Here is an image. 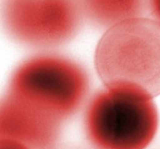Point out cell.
Instances as JSON below:
<instances>
[{"mask_svg":"<svg viewBox=\"0 0 160 149\" xmlns=\"http://www.w3.org/2000/svg\"><path fill=\"white\" fill-rule=\"evenodd\" d=\"M96 71L106 88L160 95V23L138 17L119 23L98 40Z\"/></svg>","mask_w":160,"mask_h":149,"instance_id":"6da1fadb","label":"cell"},{"mask_svg":"<svg viewBox=\"0 0 160 149\" xmlns=\"http://www.w3.org/2000/svg\"><path fill=\"white\" fill-rule=\"evenodd\" d=\"M89 90L90 77L83 65L49 51L22 60L8 84V95L61 122L80 109Z\"/></svg>","mask_w":160,"mask_h":149,"instance_id":"7a4b0ae2","label":"cell"},{"mask_svg":"<svg viewBox=\"0 0 160 149\" xmlns=\"http://www.w3.org/2000/svg\"><path fill=\"white\" fill-rule=\"evenodd\" d=\"M61 121L9 95L0 104V138L8 139L30 149H53Z\"/></svg>","mask_w":160,"mask_h":149,"instance_id":"5b68a950","label":"cell"},{"mask_svg":"<svg viewBox=\"0 0 160 149\" xmlns=\"http://www.w3.org/2000/svg\"><path fill=\"white\" fill-rule=\"evenodd\" d=\"M84 18L78 0H1L8 38L25 48L49 51L71 42Z\"/></svg>","mask_w":160,"mask_h":149,"instance_id":"277c9868","label":"cell"},{"mask_svg":"<svg viewBox=\"0 0 160 149\" xmlns=\"http://www.w3.org/2000/svg\"><path fill=\"white\" fill-rule=\"evenodd\" d=\"M0 149H30L18 142L0 138Z\"/></svg>","mask_w":160,"mask_h":149,"instance_id":"ba28073f","label":"cell"},{"mask_svg":"<svg viewBox=\"0 0 160 149\" xmlns=\"http://www.w3.org/2000/svg\"><path fill=\"white\" fill-rule=\"evenodd\" d=\"M158 122L152 98L105 88L87 105L84 131L96 149H145L157 134Z\"/></svg>","mask_w":160,"mask_h":149,"instance_id":"3957f363","label":"cell"},{"mask_svg":"<svg viewBox=\"0 0 160 149\" xmlns=\"http://www.w3.org/2000/svg\"><path fill=\"white\" fill-rule=\"evenodd\" d=\"M148 10L153 19L160 23V0H148Z\"/></svg>","mask_w":160,"mask_h":149,"instance_id":"52a82bcc","label":"cell"},{"mask_svg":"<svg viewBox=\"0 0 160 149\" xmlns=\"http://www.w3.org/2000/svg\"><path fill=\"white\" fill-rule=\"evenodd\" d=\"M84 21L99 29L124 21L143 17L148 10V0H78Z\"/></svg>","mask_w":160,"mask_h":149,"instance_id":"8992f818","label":"cell"}]
</instances>
